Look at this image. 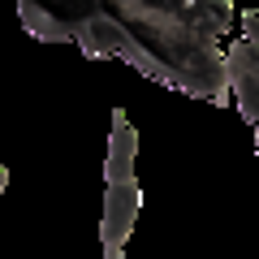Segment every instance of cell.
Masks as SVG:
<instances>
[{"label": "cell", "mask_w": 259, "mask_h": 259, "mask_svg": "<svg viewBox=\"0 0 259 259\" xmlns=\"http://www.w3.org/2000/svg\"><path fill=\"white\" fill-rule=\"evenodd\" d=\"M108 13L164 69L173 91L216 108L229 104L225 48L216 44L238 26V9L229 0H112Z\"/></svg>", "instance_id": "1"}, {"label": "cell", "mask_w": 259, "mask_h": 259, "mask_svg": "<svg viewBox=\"0 0 259 259\" xmlns=\"http://www.w3.org/2000/svg\"><path fill=\"white\" fill-rule=\"evenodd\" d=\"M134 156H139V134L130 125L125 108H112L108 156H104V216H100L104 250H125L130 233L139 225L143 190H139V177H134Z\"/></svg>", "instance_id": "2"}, {"label": "cell", "mask_w": 259, "mask_h": 259, "mask_svg": "<svg viewBox=\"0 0 259 259\" xmlns=\"http://www.w3.org/2000/svg\"><path fill=\"white\" fill-rule=\"evenodd\" d=\"M225 87H229V100H238L242 121L255 125V151H259V48L242 44V39L225 48Z\"/></svg>", "instance_id": "4"}, {"label": "cell", "mask_w": 259, "mask_h": 259, "mask_svg": "<svg viewBox=\"0 0 259 259\" xmlns=\"http://www.w3.org/2000/svg\"><path fill=\"white\" fill-rule=\"evenodd\" d=\"M65 13H69V18H61L65 44H78V52H82L87 61L121 56L130 69H139V74L151 78L156 87H168V91H173V82L164 78V69H160V65L130 39V30L108 13V5H100V0H82V5H65Z\"/></svg>", "instance_id": "3"}, {"label": "cell", "mask_w": 259, "mask_h": 259, "mask_svg": "<svg viewBox=\"0 0 259 259\" xmlns=\"http://www.w3.org/2000/svg\"><path fill=\"white\" fill-rule=\"evenodd\" d=\"M104 259H125V250H104Z\"/></svg>", "instance_id": "7"}, {"label": "cell", "mask_w": 259, "mask_h": 259, "mask_svg": "<svg viewBox=\"0 0 259 259\" xmlns=\"http://www.w3.org/2000/svg\"><path fill=\"white\" fill-rule=\"evenodd\" d=\"M5 190H9V168L0 164V194H5Z\"/></svg>", "instance_id": "6"}, {"label": "cell", "mask_w": 259, "mask_h": 259, "mask_svg": "<svg viewBox=\"0 0 259 259\" xmlns=\"http://www.w3.org/2000/svg\"><path fill=\"white\" fill-rule=\"evenodd\" d=\"M238 26H242V44L259 48V9H246V13H238Z\"/></svg>", "instance_id": "5"}]
</instances>
